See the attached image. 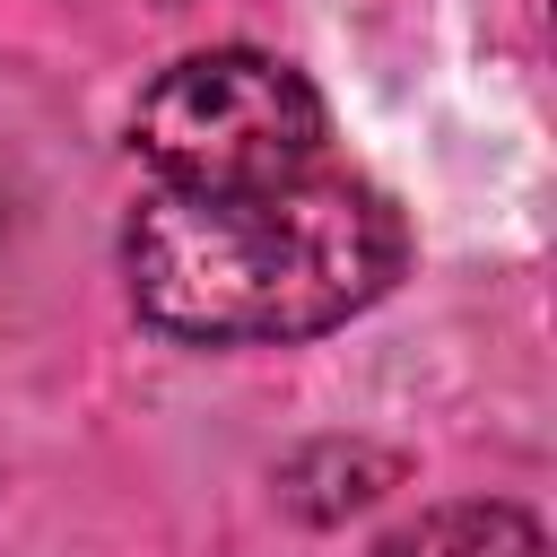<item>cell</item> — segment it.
Segmentation results:
<instances>
[{
  "label": "cell",
  "instance_id": "cell-3",
  "mask_svg": "<svg viewBox=\"0 0 557 557\" xmlns=\"http://www.w3.org/2000/svg\"><path fill=\"white\" fill-rule=\"evenodd\" d=\"M392 479H400V461L374 453V444H313V453H296V461L278 470V496H287L305 522H339V513L374 505Z\"/></svg>",
  "mask_w": 557,
  "mask_h": 557
},
{
  "label": "cell",
  "instance_id": "cell-2",
  "mask_svg": "<svg viewBox=\"0 0 557 557\" xmlns=\"http://www.w3.org/2000/svg\"><path fill=\"white\" fill-rule=\"evenodd\" d=\"M131 148L174 191H261L322 165V96L252 44L183 52L131 113Z\"/></svg>",
  "mask_w": 557,
  "mask_h": 557
},
{
  "label": "cell",
  "instance_id": "cell-5",
  "mask_svg": "<svg viewBox=\"0 0 557 557\" xmlns=\"http://www.w3.org/2000/svg\"><path fill=\"white\" fill-rule=\"evenodd\" d=\"M0 226H9V200H0Z\"/></svg>",
  "mask_w": 557,
  "mask_h": 557
},
{
  "label": "cell",
  "instance_id": "cell-4",
  "mask_svg": "<svg viewBox=\"0 0 557 557\" xmlns=\"http://www.w3.org/2000/svg\"><path fill=\"white\" fill-rule=\"evenodd\" d=\"M374 557H548V540L513 505H444V513L392 531Z\"/></svg>",
  "mask_w": 557,
  "mask_h": 557
},
{
  "label": "cell",
  "instance_id": "cell-1",
  "mask_svg": "<svg viewBox=\"0 0 557 557\" xmlns=\"http://www.w3.org/2000/svg\"><path fill=\"white\" fill-rule=\"evenodd\" d=\"M409 261L400 209L357 174H296L261 191L157 183L122 226V278L165 339H313L366 313Z\"/></svg>",
  "mask_w": 557,
  "mask_h": 557
}]
</instances>
